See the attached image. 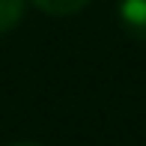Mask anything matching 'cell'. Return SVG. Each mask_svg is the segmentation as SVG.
Returning a JSON list of instances; mask_svg holds the SVG:
<instances>
[{"label":"cell","mask_w":146,"mask_h":146,"mask_svg":"<svg viewBox=\"0 0 146 146\" xmlns=\"http://www.w3.org/2000/svg\"><path fill=\"white\" fill-rule=\"evenodd\" d=\"M116 21L134 42H146V0H119Z\"/></svg>","instance_id":"obj_1"},{"label":"cell","mask_w":146,"mask_h":146,"mask_svg":"<svg viewBox=\"0 0 146 146\" xmlns=\"http://www.w3.org/2000/svg\"><path fill=\"white\" fill-rule=\"evenodd\" d=\"M36 9L48 12V15H57V18H66V15H75L81 12L90 0H30Z\"/></svg>","instance_id":"obj_2"},{"label":"cell","mask_w":146,"mask_h":146,"mask_svg":"<svg viewBox=\"0 0 146 146\" xmlns=\"http://www.w3.org/2000/svg\"><path fill=\"white\" fill-rule=\"evenodd\" d=\"M24 3H27V0H0V36L9 33L18 21H21Z\"/></svg>","instance_id":"obj_3"},{"label":"cell","mask_w":146,"mask_h":146,"mask_svg":"<svg viewBox=\"0 0 146 146\" xmlns=\"http://www.w3.org/2000/svg\"><path fill=\"white\" fill-rule=\"evenodd\" d=\"M12 146H42V143H12Z\"/></svg>","instance_id":"obj_4"}]
</instances>
